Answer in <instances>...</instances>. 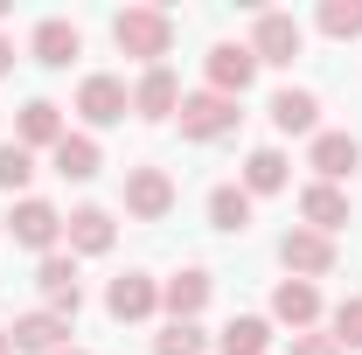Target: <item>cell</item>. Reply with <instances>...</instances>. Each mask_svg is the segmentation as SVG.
Listing matches in <instances>:
<instances>
[{"label":"cell","instance_id":"obj_31","mask_svg":"<svg viewBox=\"0 0 362 355\" xmlns=\"http://www.w3.org/2000/svg\"><path fill=\"white\" fill-rule=\"evenodd\" d=\"M0 355H14V342H7V334H0Z\"/></svg>","mask_w":362,"mask_h":355},{"label":"cell","instance_id":"obj_27","mask_svg":"<svg viewBox=\"0 0 362 355\" xmlns=\"http://www.w3.org/2000/svg\"><path fill=\"white\" fill-rule=\"evenodd\" d=\"M28 181H35V153H28V146H14V139H0V188H7V195H21Z\"/></svg>","mask_w":362,"mask_h":355},{"label":"cell","instance_id":"obj_23","mask_svg":"<svg viewBox=\"0 0 362 355\" xmlns=\"http://www.w3.org/2000/svg\"><path fill=\"white\" fill-rule=\"evenodd\" d=\"M49 161H56V175H63V181H90L98 168H105V161H98V139H90V133H63Z\"/></svg>","mask_w":362,"mask_h":355},{"label":"cell","instance_id":"obj_20","mask_svg":"<svg viewBox=\"0 0 362 355\" xmlns=\"http://www.w3.org/2000/svg\"><path fill=\"white\" fill-rule=\"evenodd\" d=\"M28 49H35V63H49V70H70V56H84V35H77V21H35V35H28Z\"/></svg>","mask_w":362,"mask_h":355},{"label":"cell","instance_id":"obj_16","mask_svg":"<svg viewBox=\"0 0 362 355\" xmlns=\"http://www.w3.org/2000/svg\"><path fill=\"white\" fill-rule=\"evenodd\" d=\"M63 133H70V126H63V105H49V98H28L21 119H14V146H28V153H35V146L56 153V139H63Z\"/></svg>","mask_w":362,"mask_h":355},{"label":"cell","instance_id":"obj_15","mask_svg":"<svg viewBox=\"0 0 362 355\" xmlns=\"http://www.w3.org/2000/svg\"><path fill=\"white\" fill-rule=\"evenodd\" d=\"M272 320H286L293 334H307L320 320V286H307V279H279L272 286Z\"/></svg>","mask_w":362,"mask_h":355},{"label":"cell","instance_id":"obj_21","mask_svg":"<svg viewBox=\"0 0 362 355\" xmlns=\"http://www.w3.org/2000/svg\"><path fill=\"white\" fill-rule=\"evenodd\" d=\"M286 181H293V161H286L279 146H258V153L244 161V195H251V202H258V195H279Z\"/></svg>","mask_w":362,"mask_h":355},{"label":"cell","instance_id":"obj_14","mask_svg":"<svg viewBox=\"0 0 362 355\" xmlns=\"http://www.w3.org/2000/svg\"><path fill=\"white\" fill-rule=\"evenodd\" d=\"M181 98H188V91H181V77L168 70V63H153V70L133 84V112H139V119H175Z\"/></svg>","mask_w":362,"mask_h":355},{"label":"cell","instance_id":"obj_29","mask_svg":"<svg viewBox=\"0 0 362 355\" xmlns=\"http://www.w3.org/2000/svg\"><path fill=\"white\" fill-rule=\"evenodd\" d=\"M293 355H341V342H334V334H314V327H307V334H293Z\"/></svg>","mask_w":362,"mask_h":355},{"label":"cell","instance_id":"obj_8","mask_svg":"<svg viewBox=\"0 0 362 355\" xmlns=\"http://www.w3.org/2000/svg\"><path fill=\"white\" fill-rule=\"evenodd\" d=\"M168 209H175V181H168V168H126V216L160 223Z\"/></svg>","mask_w":362,"mask_h":355},{"label":"cell","instance_id":"obj_22","mask_svg":"<svg viewBox=\"0 0 362 355\" xmlns=\"http://www.w3.org/2000/svg\"><path fill=\"white\" fill-rule=\"evenodd\" d=\"M216 355H272V320L265 313H237L216 334Z\"/></svg>","mask_w":362,"mask_h":355},{"label":"cell","instance_id":"obj_9","mask_svg":"<svg viewBox=\"0 0 362 355\" xmlns=\"http://www.w3.org/2000/svg\"><path fill=\"white\" fill-rule=\"evenodd\" d=\"M35 286H42L49 313H63V320H77V307H84V279H77V258H63V251H49L42 265H35Z\"/></svg>","mask_w":362,"mask_h":355},{"label":"cell","instance_id":"obj_24","mask_svg":"<svg viewBox=\"0 0 362 355\" xmlns=\"http://www.w3.org/2000/svg\"><path fill=\"white\" fill-rule=\"evenodd\" d=\"M209 223L230 230V237L251 230V195H244V181H216V188H209Z\"/></svg>","mask_w":362,"mask_h":355},{"label":"cell","instance_id":"obj_10","mask_svg":"<svg viewBox=\"0 0 362 355\" xmlns=\"http://www.w3.org/2000/svg\"><path fill=\"white\" fill-rule=\"evenodd\" d=\"M307 168H314L320 181H334V188H341V181L362 168V139H356V133H314V146H307Z\"/></svg>","mask_w":362,"mask_h":355},{"label":"cell","instance_id":"obj_17","mask_svg":"<svg viewBox=\"0 0 362 355\" xmlns=\"http://www.w3.org/2000/svg\"><path fill=\"white\" fill-rule=\"evenodd\" d=\"M209 293H216V279L202 265H188V272H175V279L160 286V307H168V320H195V313L209 307Z\"/></svg>","mask_w":362,"mask_h":355},{"label":"cell","instance_id":"obj_11","mask_svg":"<svg viewBox=\"0 0 362 355\" xmlns=\"http://www.w3.org/2000/svg\"><path fill=\"white\" fill-rule=\"evenodd\" d=\"M300 42H307V35H300L293 14H258V21H251V56H258V63H279V70H286V63L300 56Z\"/></svg>","mask_w":362,"mask_h":355},{"label":"cell","instance_id":"obj_28","mask_svg":"<svg viewBox=\"0 0 362 355\" xmlns=\"http://www.w3.org/2000/svg\"><path fill=\"white\" fill-rule=\"evenodd\" d=\"M334 342H341V349H362V293H349V300L334 307Z\"/></svg>","mask_w":362,"mask_h":355},{"label":"cell","instance_id":"obj_26","mask_svg":"<svg viewBox=\"0 0 362 355\" xmlns=\"http://www.w3.org/2000/svg\"><path fill=\"white\" fill-rule=\"evenodd\" d=\"M320 35L356 42V35H362V0H320Z\"/></svg>","mask_w":362,"mask_h":355},{"label":"cell","instance_id":"obj_25","mask_svg":"<svg viewBox=\"0 0 362 355\" xmlns=\"http://www.w3.org/2000/svg\"><path fill=\"white\" fill-rule=\"evenodd\" d=\"M153 355H209V334H202L195 320H168V327L153 334Z\"/></svg>","mask_w":362,"mask_h":355},{"label":"cell","instance_id":"obj_1","mask_svg":"<svg viewBox=\"0 0 362 355\" xmlns=\"http://www.w3.org/2000/svg\"><path fill=\"white\" fill-rule=\"evenodd\" d=\"M112 42L153 70V63L175 49V14H168V7H126V14H112Z\"/></svg>","mask_w":362,"mask_h":355},{"label":"cell","instance_id":"obj_4","mask_svg":"<svg viewBox=\"0 0 362 355\" xmlns=\"http://www.w3.org/2000/svg\"><path fill=\"white\" fill-rule=\"evenodd\" d=\"M7 237L21 244V251H56V237H63V216H56V202H42V195H21L14 209H7Z\"/></svg>","mask_w":362,"mask_h":355},{"label":"cell","instance_id":"obj_13","mask_svg":"<svg viewBox=\"0 0 362 355\" xmlns=\"http://www.w3.org/2000/svg\"><path fill=\"white\" fill-rule=\"evenodd\" d=\"M7 342H14V355H56L63 342H70V320L63 313H21L14 327H7Z\"/></svg>","mask_w":362,"mask_h":355},{"label":"cell","instance_id":"obj_6","mask_svg":"<svg viewBox=\"0 0 362 355\" xmlns=\"http://www.w3.org/2000/svg\"><path fill=\"white\" fill-rule=\"evenodd\" d=\"M105 313L112 320H153L160 313V279L153 272H119L105 286Z\"/></svg>","mask_w":362,"mask_h":355},{"label":"cell","instance_id":"obj_32","mask_svg":"<svg viewBox=\"0 0 362 355\" xmlns=\"http://www.w3.org/2000/svg\"><path fill=\"white\" fill-rule=\"evenodd\" d=\"M56 355H90V349H56Z\"/></svg>","mask_w":362,"mask_h":355},{"label":"cell","instance_id":"obj_33","mask_svg":"<svg viewBox=\"0 0 362 355\" xmlns=\"http://www.w3.org/2000/svg\"><path fill=\"white\" fill-rule=\"evenodd\" d=\"M0 21H7V0H0Z\"/></svg>","mask_w":362,"mask_h":355},{"label":"cell","instance_id":"obj_18","mask_svg":"<svg viewBox=\"0 0 362 355\" xmlns=\"http://www.w3.org/2000/svg\"><path fill=\"white\" fill-rule=\"evenodd\" d=\"M265 112H272V126H279V133H307V139L320 133V98H314V91H300V84L272 91Z\"/></svg>","mask_w":362,"mask_h":355},{"label":"cell","instance_id":"obj_2","mask_svg":"<svg viewBox=\"0 0 362 355\" xmlns=\"http://www.w3.org/2000/svg\"><path fill=\"white\" fill-rule=\"evenodd\" d=\"M175 119H181V139L209 146V139H230V133H237V119H244V112H237V98H223V91H188Z\"/></svg>","mask_w":362,"mask_h":355},{"label":"cell","instance_id":"obj_3","mask_svg":"<svg viewBox=\"0 0 362 355\" xmlns=\"http://www.w3.org/2000/svg\"><path fill=\"white\" fill-rule=\"evenodd\" d=\"M279 265H286V279H327L334 272V237H320V230H307V223H293L286 237H279Z\"/></svg>","mask_w":362,"mask_h":355},{"label":"cell","instance_id":"obj_30","mask_svg":"<svg viewBox=\"0 0 362 355\" xmlns=\"http://www.w3.org/2000/svg\"><path fill=\"white\" fill-rule=\"evenodd\" d=\"M7 70H14V42L0 35V77H7Z\"/></svg>","mask_w":362,"mask_h":355},{"label":"cell","instance_id":"obj_5","mask_svg":"<svg viewBox=\"0 0 362 355\" xmlns=\"http://www.w3.org/2000/svg\"><path fill=\"white\" fill-rule=\"evenodd\" d=\"M77 112H84V126H119V119L133 112V91H126V77H112V70H90L84 84H77Z\"/></svg>","mask_w":362,"mask_h":355},{"label":"cell","instance_id":"obj_7","mask_svg":"<svg viewBox=\"0 0 362 355\" xmlns=\"http://www.w3.org/2000/svg\"><path fill=\"white\" fill-rule=\"evenodd\" d=\"M63 237H70V258H105V251L119 244V223H112V209L84 202V209L63 216Z\"/></svg>","mask_w":362,"mask_h":355},{"label":"cell","instance_id":"obj_19","mask_svg":"<svg viewBox=\"0 0 362 355\" xmlns=\"http://www.w3.org/2000/svg\"><path fill=\"white\" fill-rule=\"evenodd\" d=\"M300 216H307V230L334 237V230L349 223V195H341L334 181H307V188H300Z\"/></svg>","mask_w":362,"mask_h":355},{"label":"cell","instance_id":"obj_12","mask_svg":"<svg viewBox=\"0 0 362 355\" xmlns=\"http://www.w3.org/2000/svg\"><path fill=\"white\" fill-rule=\"evenodd\" d=\"M251 77H258V56H251V42H216V49H209V91L244 98V91H251Z\"/></svg>","mask_w":362,"mask_h":355}]
</instances>
